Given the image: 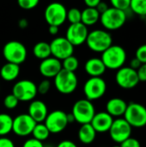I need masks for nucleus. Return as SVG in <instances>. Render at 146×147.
Instances as JSON below:
<instances>
[{"label":"nucleus","instance_id":"1","mask_svg":"<svg viewBox=\"0 0 146 147\" xmlns=\"http://www.w3.org/2000/svg\"><path fill=\"white\" fill-rule=\"evenodd\" d=\"M103 64L107 69L119 70L126 60V50L119 45H111L108 49L102 53V58Z\"/></svg>","mask_w":146,"mask_h":147},{"label":"nucleus","instance_id":"2","mask_svg":"<svg viewBox=\"0 0 146 147\" xmlns=\"http://www.w3.org/2000/svg\"><path fill=\"white\" fill-rule=\"evenodd\" d=\"M85 43L91 51L102 53L113 45V38L106 30L95 29L89 32Z\"/></svg>","mask_w":146,"mask_h":147},{"label":"nucleus","instance_id":"3","mask_svg":"<svg viewBox=\"0 0 146 147\" xmlns=\"http://www.w3.org/2000/svg\"><path fill=\"white\" fill-rule=\"evenodd\" d=\"M126 13L124 10L109 7L105 12L101 14L100 22L107 30H117L124 26L126 22Z\"/></svg>","mask_w":146,"mask_h":147},{"label":"nucleus","instance_id":"4","mask_svg":"<svg viewBox=\"0 0 146 147\" xmlns=\"http://www.w3.org/2000/svg\"><path fill=\"white\" fill-rule=\"evenodd\" d=\"M78 85V78L75 72L62 69L54 78L56 90L63 95L73 93Z\"/></svg>","mask_w":146,"mask_h":147},{"label":"nucleus","instance_id":"5","mask_svg":"<svg viewBox=\"0 0 146 147\" xmlns=\"http://www.w3.org/2000/svg\"><path fill=\"white\" fill-rule=\"evenodd\" d=\"M27 48L18 40L8 41L3 47V56L7 62L21 65L27 59Z\"/></svg>","mask_w":146,"mask_h":147},{"label":"nucleus","instance_id":"6","mask_svg":"<svg viewBox=\"0 0 146 147\" xmlns=\"http://www.w3.org/2000/svg\"><path fill=\"white\" fill-rule=\"evenodd\" d=\"M95 114L96 109L93 102L86 98L77 100L73 104L71 115L75 119V121L81 125L90 123Z\"/></svg>","mask_w":146,"mask_h":147},{"label":"nucleus","instance_id":"7","mask_svg":"<svg viewBox=\"0 0 146 147\" xmlns=\"http://www.w3.org/2000/svg\"><path fill=\"white\" fill-rule=\"evenodd\" d=\"M124 119L132 127L141 128L146 126V108L138 102L127 104Z\"/></svg>","mask_w":146,"mask_h":147},{"label":"nucleus","instance_id":"8","mask_svg":"<svg viewBox=\"0 0 146 147\" xmlns=\"http://www.w3.org/2000/svg\"><path fill=\"white\" fill-rule=\"evenodd\" d=\"M107 90V84L102 77H90L83 85L85 98L89 101H96L102 97Z\"/></svg>","mask_w":146,"mask_h":147},{"label":"nucleus","instance_id":"9","mask_svg":"<svg viewBox=\"0 0 146 147\" xmlns=\"http://www.w3.org/2000/svg\"><path fill=\"white\" fill-rule=\"evenodd\" d=\"M12 94L19 102H31L36 97L37 85L31 80L22 79L16 82L12 88Z\"/></svg>","mask_w":146,"mask_h":147},{"label":"nucleus","instance_id":"10","mask_svg":"<svg viewBox=\"0 0 146 147\" xmlns=\"http://www.w3.org/2000/svg\"><path fill=\"white\" fill-rule=\"evenodd\" d=\"M67 9L64 4L59 2L49 3L44 12V17L48 25L59 27L66 21Z\"/></svg>","mask_w":146,"mask_h":147},{"label":"nucleus","instance_id":"11","mask_svg":"<svg viewBox=\"0 0 146 147\" xmlns=\"http://www.w3.org/2000/svg\"><path fill=\"white\" fill-rule=\"evenodd\" d=\"M44 124L50 134H59L63 132L69 124L67 114L62 110H54L48 113L44 121Z\"/></svg>","mask_w":146,"mask_h":147},{"label":"nucleus","instance_id":"12","mask_svg":"<svg viewBox=\"0 0 146 147\" xmlns=\"http://www.w3.org/2000/svg\"><path fill=\"white\" fill-rule=\"evenodd\" d=\"M115 81L120 88L125 90L133 89L139 83L137 71L130 66H122L117 70L115 74Z\"/></svg>","mask_w":146,"mask_h":147},{"label":"nucleus","instance_id":"13","mask_svg":"<svg viewBox=\"0 0 146 147\" xmlns=\"http://www.w3.org/2000/svg\"><path fill=\"white\" fill-rule=\"evenodd\" d=\"M49 44L52 56L60 61L73 55L74 46L65 37H56Z\"/></svg>","mask_w":146,"mask_h":147},{"label":"nucleus","instance_id":"14","mask_svg":"<svg viewBox=\"0 0 146 147\" xmlns=\"http://www.w3.org/2000/svg\"><path fill=\"white\" fill-rule=\"evenodd\" d=\"M132 128L133 127L124 118H118L114 120L108 133L113 141L120 144L131 137Z\"/></svg>","mask_w":146,"mask_h":147},{"label":"nucleus","instance_id":"15","mask_svg":"<svg viewBox=\"0 0 146 147\" xmlns=\"http://www.w3.org/2000/svg\"><path fill=\"white\" fill-rule=\"evenodd\" d=\"M36 122L28 114H21L13 118L12 132L19 137H27L32 134Z\"/></svg>","mask_w":146,"mask_h":147},{"label":"nucleus","instance_id":"16","mask_svg":"<svg viewBox=\"0 0 146 147\" xmlns=\"http://www.w3.org/2000/svg\"><path fill=\"white\" fill-rule=\"evenodd\" d=\"M89 34L88 27L82 22L71 24L66 30L65 38L75 47L85 43Z\"/></svg>","mask_w":146,"mask_h":147},{"label":"nucleus","instance_id":"17","mask_svg":"<svg viewBox=\"0 0 146 147\" xmlns=\"http://www.w3.org/2000/svg\"><path fill=\"white\" fill-rule=\"evenodd\" d=\"M62 70V63L59 59L50 56L40 63L39 71L46 78H54L55 76Z\"/></svg>","mask_w":146,"mask_h":147},{"label":"nucleus","instance_id":"18","mask_svg":"<svg viewBox=\"0 0 146 147\" xmlns=\"http://www.w3.org/2000/svg\"><path fill=\"white\" fill-rule=\"evenodd\" d=\"M28 114L36 123H40L44 122L47 116L48 109L44 102L40 100H33L28 106Z\"/></svg>","mask_w":146,"mask_h":147},{"label":"nucleus","instance_id":"19","mask_svg":"<svg viewBox=\"0 0 146 147\" xmlns=\"http://www.w3.org/2000/svg\"><path fill=\"white\" fill-rule=\"evenodd\" d=\"M113 121L114 118L106 111H102L95 114L90 124L96 133H106L109 131Z\"/></svg>","mask_w":146,"mask_h":147},{"label":"nucleus","instance_id":"20","mask_svg":"<svg viewBox=\"0 0 146 147\" xmlns=\"http://www.w3.org/2000/svg\"><path fill=\"white\" fill-rule=\"evenodd\" d=\"M127 103L125 100L119 97L111 98L106 104V112L112 117H120L124 115Z\"/></svg>","mask_w":146,"mask_h":147},{"label":"nucleus","instance_id":"21","mask_svg":"<svg viewBox=\"0 0 146 147\" xmlns=\"http://www.w3.org/2000/svg\"><path fill=\"white\" fill-rule=\"evenodd\" d=\"M84 70L89 77H102L107 68L101 58H91L86 61Z\"/></svg>","mask_w":146,"mask_h":147},{"label":"nucleus","instance_id":"22","mask_svg":"<svg viewBox=\"0 0 146 147\" xmlns=\"http://www.w3.org/2000/svg\"><path fill=\"white\" fill-rule=\"evenodd\" d=\"M20 65L7 62L0 69V77L6 82L15 80L20 74Z\"/></svg>","mask_w":146,"mask_h":147},{"label":"nucleus","instance_id":"23","mask_svg":"<svg viewBox=\"0 0 146 147\" xmlns=\"http://www.w3.org/2000/svg\"><path fill=\"white\" fill-rule=\"evenodd\" d=\"M96 134L97 133L90 123L83 124L78 130V140L84 145H89L96 140Z\"/></svg>","mask_w":146,"mask_h":147},{"label":"nucleus","instance_id":"24","mask_svg":"<svg viewBox=\"0 0 146 147\" xmlns=\"http://www.w3.org/2000/svg\"><path fill=\"white\" fill-rule=\"evenodd\" d=\"M100 13L96 8L86 7L83 10H82L81 22L86 27L95 25L98 21H100Z\"/></svg>","mask_w":146,"mask_h":147},{"label":"nucleus","instance_id":"25","mask_svg":"<svg viewBox=\"0 0 146 147\" xmlns=\"http://www.w3.org/2000/svg\"><path fill=\"white\" fill-rule=\"evenodd\" d=\"M33 54L35 58L43 60L46 58L52 56L50 44L46 41L37 42L33 47Z\"/></svg>","mask_w":146,"mask_h":147},{"label":"nucleus","instance_id":"26","mask_svg":"<svg viewBox=\"0 0 146 147\" xmlns=\"http://www.w3.org/2000/svg\"><path fill=\"white\" fill-rule=\"evenodd\" d=\"M13 118L5 113H0V136L3 137L12 132Z\"/></svg>","mask_w":146,"mask_h":147},{"label":"nucleus","instance_id":"27","mask_svg":"<svg viewBox=\"0 0 146 147\" xmlns=\"http://www.w3.org/2000/svg\"><path fill=\"white\" fill-rule=\"evenodd\" d=\"M31 134L33 135L34 139L43 142L49 138L50 132L46 127V125L44 124V122H40V123H36Z\"/></svg>","mask_w":146,"mask_h":147},{"label":"nucleus","instance_id":"28","mask_svg":"<svg viewBox=\"0 0 146 147\" xmlns=\"http://www.w3.org/2000/svg\"><path fill=\"white\" fill-rule=\"evenodd\" d=\"M61 63H62V69L69 71H72V72H75L78 69V66H79V61L77 58L75 57L74 55L65 58V59L61 61Z\"/></svg>","mask_w":146,"mask_h":147},{"label":"nucleus","instance_id":"29","mask_svg":"<svg viewBox=\"0 0 146 147\" xmlns=\"http://www.w3.org/2000/svg\"><path fill=\"white\" fill-rule=\"evenodd\" d=\"M130 9L140 16H146V0H131Z\"/></svg>","mask_w":146,"mask_h":147},{"label":"nucleus","instance_id":"30","mask_svg":"<svg viewBox=\"0 0 146 147\" xmlns=\"http://www.w3.org/2000/svg\"><path fill=\"white\" fill-rule=\"evenodd\" d=\"M81 17H82V11L79 9L71 8L69 10H67L66 20L69 21L71 24L81 22Z\"/></svg>","mask_w":146,"mask_h":147},{"label":"nucleus","instance_id":"31","mask_svg":"<svg viewBox=\"0 0 146 147\" xmlns=\"http://www.w3.org/2000/svg\"><path fill=\"white\" fill-rule=\"evenodd\" d=\"M19 100L11 93L9 95H7L3 99V106L7 109H14L18 106Z\"/></svg>","mask_w":146,"mask_h":147},{"label":"nucleus","instance_id":"32","mask_svg":"<svg viewBox=\"0 0 146 147\" xmlns=\"http://www.w3.org/2000/svg\"><path fill=\"white\" fill-rule=\"evenodd\" d=\"M110 3L112 7L126 11L128 9H130L131 0H110Z\"/></svg>","mask_w":146,"mask_h":147},{"label":"nucleus","instance_id":"33","mask_svg":"<svg viewBox=\"0 0 146 147\" xmlns=\"http://www.w3.org/2000/svg\"><path fill=\"white\" fill-rule=\"evenodd\" d=\"M40 3V0H17V4L23 9H34Z\"/></svg>","mask_w":146,"mask_h":147},{"label":"nucleus","instance_id":"34","mask_svg":"<svg viewBox=\"0 0 146 147\" xmlns=\"http://www.w3.org/2000/svg\"><path fill=\"white\" fill-rule=\"evenodd\" d=\"M51 89V82L49 79L46 78L40 82V84L37 85V91L38 94L40 95H46Z\"/></svg>","mask_w":146,"mask_h":147},{"label":"nucleus","instance_id":"35","mask_svg":"<svg viewBox=\"0 0 146 147\" xmlns=\"http://www.w3.org/2000/svg\"><path fill=\"white\" fill-rule=\"evenodd\" d=\"M135 57L142 63V64H146V44L141 45L140 47H138Z\"/></svg>","mask_w":146,"mask_h":147},{"label":"nucleus","instance_id":"36","mask_svg":"<svg viewBox=\"0 0 146 147\" xmlns=\"http://www.w3.org/2000/svg\"><path fill=\"white\" fill-rule=\"evenodd\" d=\"M120 147H141L140 142L135 138H128L120 144Z\"/></svg>","mask_w":146,"mask_h":147},{"label":"nucleus","instance_id":"37","mask_svg":"<svg viewBox=\"0 0 146 147\" xmlns=\"http://www.w3.org/2000/svg\"><path fill=\"white\" fill-rule=\"evenodd\" d=\"M22 147H44V144H43V142H41L40 140L31 138L23 143Z\"/></svg>","mask_w":146,"mask_h":147},{"label":"nucleus","instance_id":"38","mask_svg":"<svg viewBox=\"0 0 146 147\" xmlns=\"http://www.w3.org/2000/svg\"><path fill=\"white\" fill-rule=\"evenodd\" d=\"M139 82H146V64H142L141 66L137 70Z\"/></svg>","mask_w":146,"mask_h":147},{"label":"nucleus","instance_id":"39","mask_svg":"<svg viewBox=\"0 0 146 147\" xmlns=\"http://www.w3.org/2000/svg\"><path fill=\"white\" fill-rule=\"evenodd\" d=\"M0 147H15V144L10 139L3 136L0 137Z\"/></svg>","mask_w":146,"mask_h":147},{"label":"nucleus","instance_id":"40","mask_svg":"<svg viewBox=\"0 0 146 147\" xmlns=\"http://www.w3.org/2000/svg\"><path fill=\"white\" fill-rule=\"evenodd\" d=\"M56 147H77V146L71 140H62L61 142H59Z\"/></svg>","mask_w":146,"mask_h":147},{"label":"nucleus","instance_id":"41","mask_svg":"<svg viewBox=\"0 0 146 147\" xmlns=\"http://www.w3.org/2000/svg\"><path fill=\"white\" fill-rule=\"evenodd\" d=\"M108 8H109L108 5L105 2H102V1H101V2L99 3V4L96 7V9L97 11L100 13V15L102 14L103 12H105Z\"/></svg>","mask_w":146,"mask_h":147},{"label":"nucleus","instance_id":"42","mask_svg":"<svg viewBox=\"0 0 146 147\" xmlns=\"http://www.w3.org/2000/svg\"><path fill=\"white\" fill-rule=\"evenodd\" d=\"M141 65H142V63H141L136 57L133 58V59L131 60V62H130V67L133 68V69H134V70H136V71L141 66Z\"/></svg>","mask_w":146,"mask_h":147},{"label":"nucleus","instance_id":"43","mask_svg":"<svg viewBox=\"0 0 146 147\" xmlns=\"http://www.w3.org/2000/svg\"><path fill=\"white\" fill-rule=\"evenodd\" d=\"M102 0H83L85 5L89 8H96Z\"/></svg>","mask_w":146,"mask_h":147},{"label":"nucleus","instance_id":"44","mask_svg":"<svg viewBox=\"0 0 146 147\" xmlns=\"http://www.w3.org/2000/svg\"><path fill=\"white\" fill-rule=\"evenodd\" d=\"M28 20L25 19V18H22V19H20V20L18 21V27H19L20 28H22V29L26 28L28 27Z\"/></svg>","mask_w":146,"mask_h":147},{"label":"nucleus","instance_id":"45","mask_svg":"<svg viewBox=\"0 0 146 147\" xmlns=\"http://www.w3.org/2000/svg\"><path fill=\"white\" fill-rule=\"evenodd\" d=\"M59 28L57 26H53V25H49L48 27V32L52 34V35H56L59 33Z\"/></svg>","mask_w":146,"mask_h":147},{"label":"nucleus","instance_id":"46","mask_svg":"<svg viewBox=\"0 0 146 147\" xmlns=\"http://www.w3.org/2000/svg\"><path fill=\"white\" fill-rule=\"evenodd\" d=\"M44 147H54V146H52V145H46V146H45V145H44Z\"/></svg>","mask_w":146,"mask_h":147},{"label":"nucleus","instance_id":"47","mask_svg":"<svg viewBox=\"0 0 146 147\" xmlns=\"http://www.w3.org/2000/svg\"><path fill=\"white\" fill-rule=\"evenodd\" d=\"M113 147H120V146H114Z\"/></svg>","mask_w":146,"mask_h":147},{"label":"nucleus","instance_id":"48","mask_svg":"<svg viewBox=\"0 0 146 147\" xmlns=\"http://www.w3.org/2000/svg\"><path fill=\"white\" fill-rule=\"evenodd\" d=\"M145 23H146V16H145Z\"/></svg>","mask_w":146,"mask_h":147}]
</instances>
